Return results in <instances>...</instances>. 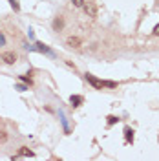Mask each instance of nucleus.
<instances>
[{
	"label": "nucleus",
	"instance_id": "f3484780",
	"mask_svg": "<svg viewBox=\"0 0 159 161\" xmlns=\"http://www.w3.org/2000/svg\"><path fill=\"white\" fill-rule=\"evenodd\" d=\"M17 90H19V92H26V90H28V88H26L24 84H19V86H17Z\"/></svg>",
	"mask_w": 159,
	"mask_h": 161
},
{
	"label": "nucleus",
	"instance_id": "9b49d317",
	"mask_svg": "<svg viewBox=\"0 0 159 161\" xmlns=\"http://www.w3.org/2000/svg\"><path fill=\"white\" fill-rule=\"evenodd\" d=\"M106 119H108V126H112V125H115V123L119 121V117H115V115H108Z\"/></svg>",
	"mask_w": 159,
	"mask_h": 161
},
{
	"label": "nucleus",
	"instance_id": "2eb2a0df",
	"mask_svg": "<svg viewBox=\"0 0 159 161\" xmlns=\"http://www.w3.org/2000/svg\"><path fill=\"white\" fill-rule=\"evenodd\" d=\"M71 2H73L75 8H82V6H84V0H71Z\"/></svg>",
	"mask_w": 159,
	"mask_h": 161
},
{
	"label": "nucleus",
	"instance_id": "0eeeda50",
	"mask_svg": "<svg viewBox=\"0 0 159 161\" xmlns=\"http://www.w3.org/2000/svg\"><path fill=\"white\" fill-rule=\"evenodd\" d=\"M19 156H30V158H33L35 154L28 148V147H20V150H19Z\"/></svg>",
	"mask_w": 159,
	"mask_h": 161
},
{
	"label": "nucleus",
	"instance_id": "f03ea898",
	"mask_svg": "<svg viewBox=\"0 0 159 161\" xmlns=\"http://www.w3.org/2000/svg\"><path fill=\"white\" fill-rule=\"evenodd\" d=\"M86 80H88V82L91 84V86H93V88H97V90H102V80L95 79L91 73H86Z\"/></svg>",
	"mask_w": 159,
	"mask_h": 161
},
{
	"label": "nucleus",
	"instance_id": "7ed1b4c3",
	"mask_svg": "<svg viewBox=\"0 0 159 161\" xmlns=\"http://www.w3.org/2000/svg\"><path fill=\"white\" fill-rule=\"evenodd\" d=\"M2 60H4L6 64H15V62H17V55H15L13 51H6V53H2Z\"/></svg>",
	"mask_w": 159,
	"mask_h": 161
},
{
	"label": "nucleus",
	"instance_id": "39448f33",
	"mask_svg": "<svg viewBox=\"0 0 159 161\" xmlns=\"http://www.w3.org/2000/svg\"><path fill=\"white\" fill-rule=\"evenodd\" d=\"M62 28H64V20H62V17H57V19L53 20V30L60 31Z\"/></svg>",
	"mask_w": 159,
	"mask_h": 161
},
{
	"label": "nucleus",
	"instance_id": "ddd939ff",
	"mask_svg": "<svg viewBox=\"0 0 159 161\" xmlns=\"http://www.w3.org/2000/svg\"><path fill=\"white\" fill-rule=\"evenodd\" d=\"M6 141H8V134L4 130H0V143H6Z\"/></svg>",
	"mask_w": 159,
	"mask_h": 161
},
{
	"label": "nucleus",
	"instance_id": "dca6fc26",
	"mask_svg": "<svg viewBox=\"0 0 159 161\" xmlns=\"http://www.w3.org/2000/svg\"><path fill=\"white\" fill-rule=\"evenodd\" d=\"M0 46H6V37L0 33Z\"/></svg>",
	"mask_w": 159,
	"mask_h": 161
},
{
	"label": "nucleus",
	"instance_id": "423d86ee",
	"mask_svg": "<svg viewBox=\"0 0 159 161\" xmlns=\"http://www.w3.org/2000/svg\"><path fill=\"white\" fill-rule=\"evenodd\" d=\"M70 103L73 104V106H80V104H82V97H80V95H71Z\"/></svg>",
	"mask_w": 159,
	"mask_h": 161
},
{
	"label": "nucleus",
	"instance_id": "f8f14e48",
	"mask_svg": "<svg viewBox=\"0 0 159 161\" xmlns=\"http://www.w3.org/2000/svg\"><path fill=\"white\" fill-rule=\"evenodd\" d=\"M20 80H22V82H26V84H30V86L33 84V80H31L30 77H26V75H20Z\"/></svg>",
	"mask_w": 159,
	"mask_h": 161
},
{
	"label": "nucleus",
	"instance_id": "1a4fd4ad",
	"mask_svg": "<svg viewBox=\"0 0 159 161\" xmlns=\"http://www.w3.org/2000/svg\"><path fill=\"white\" fill-rule=\"evenodd\" d=\"M37 50H39V51H44V53H51L50 48H48V46H44L42 42H37Z\"/></svg>",
	"mask_w": 159,
	"mask_h": 161
},
{
	"label": "nucleus",
	"instance_id": "20e7f679",
	"mask_svg": "<svg viewBox=\"0 0 159 161\" xmlns=\"http://www.w3.org/2000/svg\"><path fill=\"white\" fill-rule=\"evenodd\" d=\"M66 44L71 46V48H79V46H80V39H79V37H68Z\"/></svg>",
	"mask_w": 159,
	"mask_h": 161
},
{
	"label": "nucleus",
	"instance_id": "4468645a",
	"mask_svg": "<svg viewBox=\"0 0 159 161\" xmlns=\"http://www.w3.org/2000/svg\"><path fill=\"white\" fill-rule=\"evenodd\" d=\"M9 2H11V8H13V9L20 11V6H19V2H17V0H9Z\"/></svg>",
	"mask_w": 159,
	"mask_h": 161
},
{
	"label": "nucleus",
	"instance_id": "a211bd4d",
	"mask_svg": "<svg viewBox=\"0 0 159 161\" xmlns=\"http://www.w3.org/2000/svg\"><path fill=\"white\" fill-rule=\"evenodd\" d=\"M154 35H156V37H159V24L154 28Z\"/></svg>",
	"mask_w": 159,
	"mask_h": 161
},
{
	"label": "nucleus",
	"instance_id": "9d476101",
	"mask_svg": "<svg viewBox=\"0 0 159 161\" xmlns=\"http://www.w3.org/2000/svg\"><path fill=\"white\" fill-rule=\"evenodd\" d=\"M102 86H108V88H117V82H113V80H102Z\"/></svg>",
	"mask_w": 159,
	"mask_h": 161
},
{
	"label": "nucleus",
	"instance_id": "6e6552de",
	"mask_svg": "<svg viewBox=\"0 0 159 161\" xmlns=\"http://www.w3.org/2000/svg\"><path fill=\"white\" fill-rule=\"evenodd\" d=\"M124 136H126L128 143H134V130L132 128H124Z\"/></svg>",
	"mask_w": 159,
	"mask_h": 161
},
{
	"label": "nucleus",
	"instance_id": "f257e3e1",
	"mask_svg": "<svg viewBox=\"0 0 159 161\" xmlns=\"http://www.w3.org/2000/svg\"><path fill=\"white\" fill-rule=\"evenodd\" d=\"M82 8H84V13H86L88 17H91V19H95V17H97V6H95L93 2H86Z\"/></svg>",
	"mask_w": 159,
	"mask_h": 161
}]
</instances>
